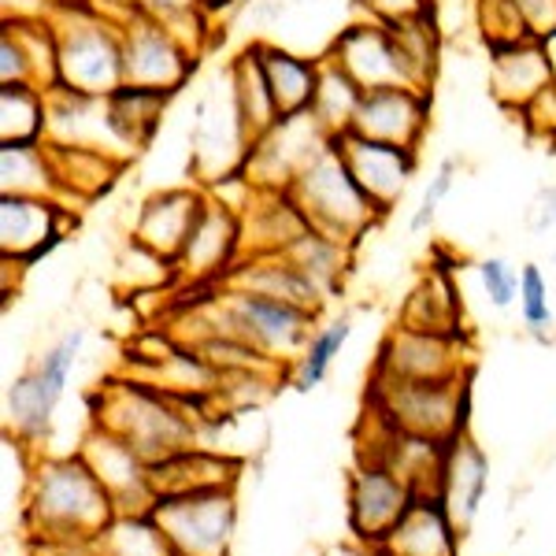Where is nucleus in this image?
<instances>
[{
  "instance_id": "obj_1",
  "label": "nucleus",
  "mask_w": 556,
  "mask_h": 556,
  "mask_svg": "<svg viewBox=\"0 0 556 556\" xmlns=\"http://www.w3.org/2000/svg\"><path fill=\"white\" fill-rule=\"evenodd\" d=\"M115 513L119 505L83 453L45 456L30 468L23 523L34 545H93Z\"/></svg>"
},
{
  "instance_id": "obj_2",
  "label": "nucleus",
  "mask_w": 556,
  "mask_h": 556,
  "mask_svg": "<svg viewBox=\"0 0 556 556\" xmlns=\"http://www.w3.org/2000/svg\"><path fill=\"white\" fill-rule=\"evenodd\" d=\"M93 424L127 438L149 464H160L197 445L193 401L141 379L104 382L97 390Z\"/></svg>"
},
{
  "instance_id": "obj_3",
  "label": "nucleus",
  "mask_w": 556,
  "mask_h": 556,
  "mask_svg": "<svg viewBox=\"0 0 556 556\" xmlns=\"http://www.w3.org/2000/svg\"><path fill=\"white\" fill-rule=\"evenodd\" d=\"M290 193L301 204V212L308 215L312 227L323 230L327 238L345 241V245H356L382 219V212L361 190V182L349 172L334 141L298 175Z\"/></svg>"
},
{
  "instance_id": "obj_4",
  "label": "nucleus",
  "mask_w": 556,
  "mask_h": 556,
  "mask_svg": "<svg viewBox=\"0 0 556 556\" xmlns=\"http://www.w3.org/2000/svg\"><path fill=\"white\" fill-rule=\"evenodd\" d=\"M60 30V86L75 93L108 97L127 83L123 71V26L104 15L78 8V12H49Z\"/></svg>"
},
{
  "instance_id": "obj_5",
  "label": "nucleus",
  "mask_w": 556,
  "mask_h": 556,
  "mask_svg": "<svg viewBox=\"0 0 556 556\" xmlns=\"http://www.w3.org/2000/svg\"><path fill=\"white\" fill-rule=\"evenodd\" d=\"M86 330L71 327L56 338L49 349H41L38 361L8 386L4 393V416H8V434L20 442H41L49 430L56 405L64 401L71 367H75L78 353H83Z\"/></svg>"
},
{
  "instance_id": "obj_6",
  "label": "nucleus",
  "mask_w": 556,
  "mask_h": 556,
  "mask_svg": "<svg viewBox=\"0 0 556 556\" xmlns=\"http://www.w3.org/2000/svg\"><path fill=\"white\" fill-rule=\"evenodd\" d=\"M152 519L164 527L175 556H227L238 527L235 490H190L156 493L149 505Z\"/></svg>"
},
{
  "instance_id": "obj_7",
  "label": "nucleus",
  "mask_w": 556,
  "mask_h": 556,
  "mask_svg": "<svg viewBox=\"0 0 556 556\" xmlns=\"http://www.w3.org/2000/svg\"><path fill=\"white\" fill-rule=\"evenodd\" d=\"M253 138L245 130V119L238 112L235 89H230L227 67L208 86V93L193 108V130H190V156L197 186H212L227 175L245 172Z\"/></svg>"
},
{
  "instance_id": "obj_8",
  "label": "nucleus",
  "mask_w": 556,
  "mask_h": 556,
  "mask_svg": "<svg viewBox=\"0 0 556 556\" xmlns=\"http://www.w3.org/2000/svg\"><path fill=\"white\" fill-rule=\"evenodd\" d=\"M197 52L186 49L160 20L152 15H134L123 26V71H127V86L156 89V93L175 97L178 89L190 86L197 71Z\"/></svg>"
},
{
  "instance_id": "obj_9",
  "label": "nucleus",
  "mask_w": 556,
  "mask_h": 556,
  "mask_svg": "<svg viewBox=\"0 0 556 556\" xmlns=\"http://www.w3.org/2000/svg\"><path fill=\"white\" fill-rule=\"evenodd\" d=\"M460 375H468L460 334H438V330H419V327L397 323V327L386 334L371 379L442 382V379H460Z\"/></svg>"
},
{
  "instance_id": "obj_10",
  "label": "nucleus",
  "mask_w": 556,
  "mask_h": 556,
  "mask_svg": "<svg viewBox=\"0 0 556 556\" xmlns=\"http://www.w3.org/2000/svg\"><path fill=\"white\" fill-rule=\"evenodd\" d=\"M330 134L319 127L316 115H282L264 138L253 141L245 160V175L256 182V190H282L290 193V186L298 182V175L323 149L330 146Z\"/></svg>"
},
{
  "instance_id": "obj_11",
  "label": "nucleus",
  "mask_w": 556,
  "mask_h": 556,
  "mask_svg": "<svg viewBox=\"0 0 556 556\" xmlns=\"http://www.w3.org/2000/svg\"><path fill=\"white\" fill-rule=\"evenodd\" d=\"M75 204L56 197H15L0 193V256L20 267H34L52 249L64 245Z\"/></svg>"
},
{
  "instance_id": "obj_12",
  "label": "nucleus",
  "mask_w": 556,
  "mask_h": 556,
  "mask_svg": "<svg viewBox=\"0 0 556 556\" xmlns=\"http://www.w3.org/2000/svg\"><path fill=\"white\" fill-rule=\"evenodd\" d=\"M241 256H245L241 215L235 208H227V204H219L215 197H204L190 238H186L182 256L175 260L178 282L182 286H219Z\"/></svg>"
},
{
  "instance_id": "obj_13",
  "label": "nucleus",
  "mask_w": 556,
  "mask_h": 556,
  "mask_svg": "<svg viewBox=\"0 0 556 556\" xmlns=\"http://www.w3.org/2000/svg\"><path fill=\"white\" fill-rule=\"evenodd\" d=\"M460 379H442V382L371 379L367 401L397 430L427 434V438H456V390H460Z\"/></svg>"
},
{
  "instance_id": "obj_14",
  "label": "nucleus",
  "mask_w": 556,
  "mask_h": 556,
  "mask_svg": "<svg viewBox=\"0 0 556 556\" xmlns=\"http://www.w3.org/2000/svg\"><path fill=\"white\" fill-rule=\"evenodd\" d=\"M416 486L397 475L386 464L364 460L361 468L349 475V527L361 542L382 549L386 538L393 534V527L401 523V516L408 513V505L416 501Z\"/></svg>"
},
{
  "instance_id": "obj_15",
  "label": "nucleus",
  "mask_w": 556,
  "mask_h": 556,
  "mask_svg": "<svg viewBox=\"0 0 556 556\" xmlns=\"http://www.w3.org/2000/svg\"><path fill=\"white\" fill-rule=\"evenodd\" d=\"M334 149L342 152L349 172L361 182V190L371 197V204L382 215H390L401 204V197L408 193L412 178L419 167V149L405 146H386V141L361 138V134H342L334 138Z\"/></svg>"
},
{
  "instance_id": "obj_16",
  "label": "nucleus",
  "mask_w": 556,
  "mask_h": 556,
  "mask_svg": "<svg viewBox=\"0 0 556 556\" xmlns=\"http://www.w3.org/2000/svg\"><path fill=\"white\" fill-rule=\"evenodd\" d=\"M430 127V89L416 86H382L364 89V101L356 108L353 134L386 146L419 149Z\"/></svg>"
},
{
  "instance_id": "obj_17",
  "label": "nucleus",
  "mask_w": 556,
  "mask_h": 556,
  "mask_svg": "<svg viewBox=\"0 0 556 556\" xmlns=\"http://www.w3.org/2000/svg\"><path fill=\"white\" fill-rule=\"evenodd\" d=\"M78 453H83V460L115 497L119 513H146L152 505V497H156V490H152V464L134 450L127 438L93 424Z\"/></svg>"
},
{
  "instance_id": "obj_18",
  "label": "nucleus",
  "mask_w": 556,
  "mask_h": 556,
  "mask_svg": "<svg viewBox=\"0 0 556 556\" xmlns=\"http://www.w3.org/2000/svg\"><path fill=\"white\" fill-rule=\"evenodd\" d=\"M327 56H334L364 89L412 86L405 60H401V49H397V38H393V26L382 20H371V15L361 23H349L345 30H338Z\"/></svg>"
},
{
  "instance_id": "obj_19",
  "label": "nucleus",
  "mask_w": 556,
  "mask_h": 556,
  "mask_svg": "<svg viewBox=\"0 0 556 556\" xmlns=\"http://www.w3.org/2000/svg\"><path fill=\"white\" fill-rule=\"evenodd\" d=\"M204 197H208L204 186H172V190L146 197L138 215H134L130 238L175 264V260L182 256L186 238H190Z\"/></svg>"
},
{
  "instance_id": "obj_20",
  "label": "nucleus",
  "mask_w": 556,
  "mask_h": 556,
  "mask_svg": "<svg viewBox=\"0 0 556 556\" xmlns=\"http://www.w3.org/2000/svg\"><path fill=\"white\" fill-rule=\"evenodd\" d=\"M219 286L249 290V293H260V298H275V301H286V304H298V308L312 312V316H319L323 304L330 301V293L323 290L316 278L304 275L301 267L282 253L241 256Z\"/></svg>"
},
{
  "instance_id": "obj_21",
  "label": "nucleus",
  "mask_w": 556,
  "mask_h": 556,
  "mask_svg": "<svg viewBox=\"0 0 556 556\" xmlns=\"http://www.w3.org/2000/svg\"><path fill=\"white\" fill-rule=\"evenodd\" d=\"M545 86H553V64L542 38L490 52V93L505 112L519 115Z\"/></svg>"
},
{
  "instance_id": "obj_22",
  "label": "nucleus",
  "mask_w": 556,
  "mask_h": 556,
  "mask_svg": "<svg viewBox=\"0 0 556 556\" xmlns=\"http://www.w3.org/2000/svg\"><path fill=\"white\" fill-rule=\"evenodd\" d=\"M386 556H456L460 553V531H456L442 493H416L408 513L393 527L382 545Z\"/></svg>"
},
{
  "instance_id": "obj_23",
  "label": "nucleus",
  "mask_w": 556,
  "mask_h": 556,
  "mask_svg": "<svg viewBox=\"0 0 556 556\" xmlns=\"http://www.w3.org/2000/svg\"><path fill=\"white\" fill-rule=\"evenodd\" d=\"M486 486H490V460H486V453H482V445H475L471 434L453 438L438 493H442L460 538L471 531L482 497H486Z\"/></svg>"
},
{
  "instance_id": "obj_24",
  "label": "nucleus",
  "mask_w": 556,
  "mask_h": 556,
  "mask_svg": "<svg viewBox=\"0 0 556 556\" xmlns=\"http://www.w3.org/2000/svg\"><path fill=\"white\" fill-rule=\"evenodd\" d=\"M308 215L282 190H256L253 204L241 215V235H245V256L253 253H286V249L308 230Z\"/></svg>"
},
{
  "instance_id": "obj_25",
  "label": "nucleus",
  "mask_w": 556,
  "mask_h": 556,
  "mask_svg": "<svg viewBox=\"0 0 556 556\" xmlns=\"http://www.w3.org/2000/svg\"><path fill=\"white\" fill-rule=\"evenodd\" d=\"M397 323L464 338V304H460V290H456L453 267L430 264L424 271V278H419V286L408 293Z\"/></svg>"
},
{
  "instance_id": "obj_26",
  "label": "nucleus",
  "mask_w": 556,
  "mask_h": 556,
  "mask_svg": "<svg viewBox=\"0 0 556 556\" xmlns=\"http://www.w3.org/2000/svg\"><path fill=\"white\" fill-rule=\"evenodd\" d=\"M241 464L235 456H223L212 450H193L175 453L167 460L152 464V490L156 493H190V490H235L238 486Z\"/></svg>"
},
{
  "instance_id": "obj_27",
  "label": "nucleus",
  "mask_w": 556,
  "mask_h": 556,
  "mask_svg": "<svg viewBox=\"0 0 556 556\" xmlns=\"http://www.w3.org/2000/svg\"><path fill=\"white\" fill-rule=\"evenodd\" d=\"M253 45L260 52V64H264L267 83H271L278 112L282 115L312 112L316 86H319V60L301 56V52H290L271 41H253Z\"/></svg>"
},
{
  "instance_id": "obj_28",
  "label": "nucleus",
  "mask_w": 556,
  "mask_h": 556,
  "mask_svg": "<svg viewBox=\"0 0 556 556\" xmlns=\"http://www.w3.org/2000/svg\"><path fill=\"white\" fill-rule=\"evenodd\" d=\"M52 160H56L60 190H64L67 204H89L101 193L115 186V178L123 175V160L108 156L101 149H71V146H49Z\"/></svg>"
},
{
  "instance_id": "obj_29",
  "label": "nucleus",
  "mask_w": 556,
  "mask_h": 556,
  "mask_svg": "<svg viewBox=\"0 0 556 556\" xmlns=\"http://www.w3.org/2000/svg\"><path fill=\"white\" fill-rule=\"evenodd\" d=\"M227 78H230V89H235V101H238L241 119H245L249 138L253 141L264 138V134L282 119V112H278V104H275L271 83H267V75H264L256 45H245V49L230 60Z\"/></svg>"
},
{
  "instance_id": "obj_30",
  "label": "nucleus",
  "mask_w": 556,
  "mask_h": 556,
  "mask_svg": "<svg viewBox=\"0 0 556 556\" xmlns=\"http://www.w3.org/2000/svg\"><path fill=\"white\" fill-rule=\"evenodd\" d=\"M104 101H108V115H112V127L119 134L123 149H127L130 156H138V152L149 149V141L156 138L172 97L156 93V89H141V86L123 83L115 93H108Z\"/></svg>"
},
{
  "instance_id": "obj_31",
  "label": "nucleus",
  "mask_w": 556,
  "mask_h": 556,
  "mask_svg": "<svg viewBox=\"0 0 556 556\" xmlns=\"http://www.w3.org/2000/svg\"><path fill=\"white\" fill-rule=\"evenodd\" d=\"M0 193L56 197V201H64L49 141H38V146H0Z\"/></svg>"
},
{
  "instance_id": "obj_32",
  "label": "nucleus",
  "mask_w": 556,
  "mask_h": 556,
  "mask_svg": "<svg viewBox=\"0 0 556 556\" xmlns=\"http://www.w3.org/2000/svg\"><path fill=\"white\" fill-rule=\"evenodd\" d=\"M49 141V93L34 83L0 86V146Z\"/></svg>"
},
{
  "instance_id": "obj_33",
  "label": "nucleus",
  "mask_w": 556,
  "mask_h": 556,
  "mask_svg": "<svg viewBox=\"0 0 556 556\" xmlns=\"http://www.w3.org/2000/svg\"><path fill=\"white\" fill-rule=\"evenodd\" d=\"M361 101H364V86L334 56H319V86H316V101H312V115H316L319 127L330 138H342V134L353 130Z\"/></svg>"
},
{
  "instance_id": "obj_34",
  "label": "nucleus",
  "mask_w": 556,
  "mask_h": 556,
  "mask_svg": "<svg viewBox=\"0 0 556 556\" xmlns=\"http://www.w3.org/2000/svg\"><path fill=\"white\" fill-rule=\"evenodd\" d=\"M390 26H393V38H397L401 60H405L408 83L416 89H430L434 86L438 64H442V30H438L434 8L405 15V20Z\"/></svg>"
},
{
  "instance_id": "obj_35",
  "label": "nucleus",
  "mask_w": 556,
  "mask_h": 556,
  "mask_svg": "<svg viewBox=\"0 0 556 556\" xmlns=\"http://www.w3.org/2000/svg\"><path fill=\"white\" fill-rule=\"evenodd\" d=\"M97 556H175L164 527L152 519V513H115L112 523L97 534Z\"/></svg>"
},
{
  "instance_id": "obj_36",
  "label": "nucleus",
  "mask_w": 556,
  "mask_h": 556,
  "mask_svg": "<svg viewBox=\"0 0 556 556\" xmlns=\"http://www.w3.org/2000/svg\"><path fill=\"white\" fill-rule=\"evenodd\" d=\"M282 256H290L304 275H312L323 286V290L334 298V293L342 290V278L349 271V256H353V245H345V241H338V238H327L323 230L308 227L290 249H286Z\"/></svg>"
},
{
  "instance_id": "obj_37",
  "label": "nucleus",
  "mask_w": 556,
  "mask_h": 556,
  "mask_svg": "<svg viewBox=\"0 0 556 556\" xmlns=\"http://www.w3.org/2000/svg\"><path fill=\"white\" fill-rule=\"evenodd\" d=\"M8 30L20 38V45L30 56V71H34V86H41L45 93L60 86V30L56 20L49 12L41 15H15V20L4 23Z\"/></svg>"
},
{
  "instance_id": "obj_38",
  "label": "nucleus",
  "mask_w": 556,
  "mask_h": 556,
  "mask_svg": "<svg viewBox=\"0 0 556 556\" xmlns=\"http://www.w3.org/2000/svg\"><path fill=\"white\" fill-rule=\"evenodd\" d=\"M349 338H353V319L349 316L330 319V323H323L319 330H312L308 345H304L301 356L293 361V386H298V390H316L330 375L338 356H342Z\"/></svg>"
},
{
  "instance_id": "obj_39",
  "label": "nucleus",
  "mask_w": 556,
  "mask_h": 556,
  "mask_svg": "<svg viewBox=\"0 0 556 556\" xmlns=\"http://www.w3.org/2000/svg\"><path fill=\"white\" fill-rule=\"evenodd\" d=\"M475 26H479V38L486 45V52L538 38L531 23H527L523 8H519V0H475Z\"/></svg>"
},
{
  "instance_id": "obj_40",
  "label": "nucleus",
  "mask_w": 556,
  "mask_h": 556,
  "mask_svg": "<svg viewBox=\"0 0 556 556\" xmlns=\"http://www.w3.org/2000/svg\"><path fill=\"white\" fill-rule=\"evenodd\" d=\"M519 319H523L527 334L542 338V342L549 338V330H553L549 282H545L538 264H523V271H519Z\"/></svg>"
},
{
  "instance_id": "obj_41",
  "label": "nucleus",
  "mask_w": 556,
  "mask_h": 556,
  "mask_svg": "<svg viewBox=\"0 0 556 556\" xmlns=\"http://www.w3.org/2000/svg\"><path fill=\"white\" fill-rule=\"evenodd\" d=\"M453 182H456V160H442V164H438V172L430 175V182L424 186V197H419L416 212H412V219H408L412 235H424V230L434 227L438 208H442L445 197L453 193Z\"/></svg>"
},
{
  "instance_id": "obj_42",
  "label": "nucleus",
  "mask_w": 556,
  "mask_h": 556,
  "mask_svg": "<svg viewBox=\"0 0 556 556\" xmlns=\"http://www.w3.org/2000/svg\"><path fill=\"white\" fill-rule=\"evenodd\" d=\"M479 282H482V293L493 308H508V304L519 301V271L508 260L501 256H486L479 264Z\"/></svg>"
},
{
  "instance_id": "obj_43",
  "label": "nucleus",
  "mask_w": 556,
  "mask_h": 556,
  "mask_svg": "<svg viewBox=\"0 0 556 556\" xmlns=\"http://www.w3.org/2000/svg\"><path fill=\"white\" fill-rule=\"evenodd\" d=\"M519 123H523V130L531 134L534 141L553 146L556 141V83L545 86L542 93H538L534 101L519 112Z\"/></svg>"
},
{
  "instance_id": "obj_44",
  "label": "nucleus",
  "mask_w": 556,
  "mask_h": 556,
  "mask_svg": "<svg viewBox=\"0 0 556 556\" xmlns=\"http://www.w3.org/2000/svg\"><path fill=\"white\" fill-rule=\"evenodd\" d=\"M15 83H34V71L20 38L4 26V34H0V86H15Z\"/></svg>"
},
{
  "instance_id": "obj_45",
  "label": "nucleus",
  "mask_w": 556,
  "mask_h": 556,
  "mask_svg": "<svg viewBox=\"0 0 556 556\" xmlns=\"http://www.w3.org/2000/svg\"><path fill=\"white\" fill-rule=\"evenodd\" d=\"M361 4L371 20L397 23V20H405V15H416V12H424V8H430V0H361Z\"/></svg>"
},
{
  "instance_id": "obj_46",
  "label": "nucleus",
  "mask_w": 556,
  "mask_h": 556,
  "mask_svg": "<svg viewBox=\"0 0 556 556\" xmlns=\"http://www.w3.org/2000/svg\"><path fill=\"white\" fill-rule=\"evenodd\" d=\"M519 8L538 38H549L556 30V0H519Z\"/></svg>"
},
{
  "instance_id": "obj_47",
  "label": "nucleus",
  "mask_w": 556,
  "mask_h": 556,
  "mask_svg": "<svg viewBox=\"0 0 556 556\" xmlns=\"http://www.w3.org/2000/svg\"><path fill=\"white\" fill-rule=\"evenodd\" d=\"M141 15H152L160 23H175L178 15H190L201 8V0H138Z\"/></svg>"
},
{
  "instance_id": "obj_48",
  "label": "nucleus",
  "mask_w": 556,
  "mask_h": 556,
  "mask_svg": "<svg viewBox=\"0 0 556 556\" xmlns=\"http://www.w3.org/2000/svg\"><path fill=\"white\" fill-rule=\"evenodd\" d=\"M86 4L93 8L97 15H104V20H112V23H119V26H127L134 15L141 12L138 0H86Z\"/></svg>"
},
{
  "instance_id": "obj_49",
  "label": "nucleus",
  "mask_w": 556,
  "mask_h": 556,
  "mask_svg": "<svg viewBox=\"0 0 556 556\" xmlns=\"http://www.w3.org/2000/svg\"><path fill=\"white\" fill-rule=\"evenodd\" d=\"M471 405H475V386H471V371L460 379V390H456V438L471 434Z\"/></svg>"
},
{
  "instance_id": "obj_50",
  "label": "nucleus",
  "mask_w": 556,
  "mask_h": 556,
  "mask_svg": "<svg viewBox=\"0 0 556 556\" xmlns=\"http://www.w3.org/2000/svg\"><path fill=\"white\" fill-rule=\"evenodd\" d=\"M556 227V182L545 186L534 201V230H553Z\"/></svg>"
},
{
  "instance_id": "obj_51",
  "label": "nucleus",
  "mask_w": 556,
  "mask_h": 556,
  "mask_svg": "<svg viewBox=\"0 0 556 556\" xmlns=\"http://www.w3.org/2000/svg\"><path fill=\"white\" fill-rule=\"evenodd\" d=\"M235 4H241V0H201V8L212 15V20L219 15V8H235Z\"/></svg>"
},
{
  "instance_id": "obj_52",
  "label": "nucleus",
  "mask_w": 556,
  "mask_h": 556,
  "mask_svg": "<svg viewBox=\"0 0 556 556\" xmlns=\"http://www.w3.org/2000/svg\"><path fill=\"white\" fill-rule=\"evenodd\" d=\"M545 41V52H549V64H553V83H556V30L549 34V38H542Z\"/></svg>"
},
{
  "instance_id": "obj_53",
  "label": "nucleus",
  "mask_w": 556,
  "mask_h": 556,
  "mask_svg": "<svg viewBox=\"0 0 556 556\" xmlns=\"http://www.w3.org/2000/svg\"><path fill=\"white\" fill-rule=\"evenodd\" d=\"M293 4H312V0H293Z\"/></svg>"
},
{
  "instance_id": "obj_54",
  "label": "nucleus",
  "mask_w": 556,
  "mask_h": 556,
  "mask_svg": "<svg viewBox=\"0 0 556 556\" xmlns=\"http://www.w3.org/2000/svg\"><path fill=\"white\" fill-rule=\"evenodd\" d=\"M549 149H553V152H556V141H553V146H549Z\"/></svg>"
}]
</instances>
